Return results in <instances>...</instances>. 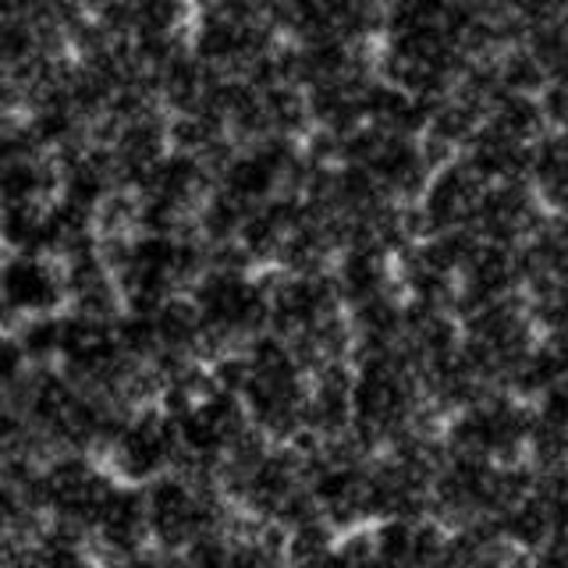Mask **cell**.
<instances>
[{
    "label": "cell",
    "mask_w": 568,
    "mask_h": 568,
    "mask_svg": "<svg viewBox=\"0 0 568 568\" xmlns=\"http://www.w3.org/2000/svg\"><path fill=\"white\" fill-rule=\"evenodd\" d=\"M355 426L352 437L373 455L426 426V395L416 366L398 348L359 352L352 369Z\"/></svg>",
    "instance_id": "cell-1"
},
{
    "label": "cell",
    "mask_w": 568,
    "mask_h": 568,
    "mask_svg": "<svg viewBox=\"0 0 568 568\" xmlns=\"http://www.w3.org/2000/svg\"><path fill=\"white\" fill-rule=\"evenodd\" d=\"M242 352H245V384L239 390V398L253 426L274 444L302 440L306 437L310 381L295 348L274 331H263L248 345H242Z\"/></svg>",
    "instance_id": "cell-2"
},
{
    "label": "cell",
    "mask_w": 568,
    "mask_h": 568,
    "mask_svg": "<svg viewBox=\"0 0 568 568\" xmlns=\"http://www.w3.org/2000/svg\"><path fill=\"white\" fill-rule=\"evenodd\" d=\"M189 298L200 310L203 355L210 359L271 331V292L263 277L248 274V266H210L189 288Z\"/></svg>",
    "instance_id": "cell-3"
},
{
    "label": "cell",
    "mask_w": 568,
    "mask_h": 568,
    "mask_svg": "<svg viewBox=\"0 0 568 568\" xmlns=\"http://www.w3.org/2000/svg\"><path fill=\"white\" fill-rule=\"evenodd\" d=\"M532 408L511 390H487L448 419L444 452L497 466H519L529 455Z\"/></svg>",
    "instance_id": "cell-4"
},
{
    "label": "cell",
    "mask_w": 568,
    "mask_h": 568,
    "mask_svg": "<svg viewBox=\"0 0 568 568\" xmlns=\"http://www.w3.org/2000/svg\"><path fill=\"white\" fill-rule=\"evenodd\" d=\"M342 164L359 168L387 200H419L426 182H430V150L416 142V135L387 132L363 124L359 132L337 142Z\"/></svg>",
    "instance_id": "cell-5"
},
{
    "label": "cell",
    "mask_w": 568,
    "mask_h": 568,
    "mask_svg": "<svg viewBox=\"0 0 568 568\" xmlns=\"http://www.w3.org/2000/svg\"><path fill=\"white\" fill-rule=\"evenodd\" d=\"M182 462V437L178 423L160 405H142L124 419L111 448L103 452V466L111 469L121 484L146 487L164 473H174Z\"/></svg>",
    "instance_id": "cell-6"
},
{
    "label": "cell",
    "mask_w": 568,
    "mask_h": 568,
    "mask_svg": "<svg viewBox=\"0 0 568 568\" xmlns=\"http://www.w3.org/2000/svg\"><path fill=\"white\" fill-rule=\"evenodd\" d=\"M487 178L466 156L448 160L437 168L419 195V224L426 235H448V231H473L476 210L487 195Z\"/></svg>",
    "instance_id": "cell-7"
},
{
    "label": "cell",
    "mask_w": 568,
    "mask_h": 568,
    "mask_svg": "<svg viewBox=\"0 0 568 568\" xmlns=\"http://www.w3.org/2000/svg\"><path fill=\"white\" fill-rule=\"evenodd\" d=\"M0 295L18 316H43L61 313L68 306L64 266L53 256L32 253H4L0 256Z\"/></svg>",
    "instance_id": "cell-8"
},
{
    "label": "cell",
    "mask_w": 568,
    "mask_h": 568,
    "mask_svg": "<svg viewBox=\"0 0 568 568\" xmlns=\"http://www.w3.org/2000/svg\"><path fill=\"white\" fill-rule=\"evenodd\" d=\"M540 224L544 213L537 206V192L526 189V182H494L476 210L473 235L494 245L523 248Z\"/></svg>",
    "instance_id": "cell-9"
},
{
    "label": "cell",
    "mask_w": 568,
    "mask_h": 568,
    "mask_svg": "<svg viewBox=\"0 0 568 568\" xmlns=\"http://www.w3.org/2000/svg\"><path fill=\"white\" fill-rule=\"evenodd\" d=\"M97 558L103 555L106 565L129 561L142 550H150V511H146V487L118 484L111 505L103 508L100 523L93 529Z\"/></svg>",
    "instance_id": "cell-10"
},
{
    "label": "cell",
    "mask_w": 568,
    "mask_h": 568,
    "mask_svg": "<svg viewBox=\"0 0 568 568\" xmlns=\"http://www.w3.org/2000/svg\"><path fill=\"white\" fill-rule=\"evenodd\" d=\"M352 369L345 363H334L324 369H313L310 402H306V437L302 440H345L355 426V398H352Z\"/></svg>",
    "instance_id": "cell-11"
},
{
    "label": "cell",
    "mask_w": 568,
    "mask_h": 568,
    "mask_svg": "<svg viewBox=\"0 0 568 568\" xmlns=\"http://www.w3.org/2000/svg\"><path fill=\"white\" fill-rule=\"evenodd\" d=\"M529 178L540 200L555 206L561 217H568V132L540 139L537 153H532Z\"/></svg>",
    "instance_id": "cell-12"
},
{
    "label": "cell",
    "mask_w": 568,
    "mask_h": 568,
    "mask_svg": "<svg viewBox=\"0 0 568 568\" xmlns=\"http://www.w3.org/2000/svg\"><path fill=\"white\" fill-rule=\"evenodd\" d=\"M18 342H22L32 366H53L61 363V342H64V320L61 313H43V316H26L14 327Z\"/></svg>",
    "instance_id": "cell-13"
},
{
    "label": "cell",
    "mask_w": 568,
    "mask_h": 568,
    "mask_svg": "<svg viewBox=\"0 0 568 568\" xmlns=\"http://www.w3.org/2000/svg\"><path fill=\"white\" fill-rule=\"evenodd\" d=\"M29 355L18 342L14 331H0V395H11V390L29 377Z\"/></svg>",
    "instance_id": "cell-14"
},
{
    "label": "cell",
    "mask_w": 568,
    "mask_h": 568,
    "mask_svg": "<svg viewBox=\"0 0 568 568\" xmlns=\"http://www.w3.org/2000/svg\"><path fill=\"white\" fill-rule=\"evenodd\" d=\"M206 4H210V0H206Z\"/></svg>",
    "instance_id": "cell-15"
}]
</instances>
